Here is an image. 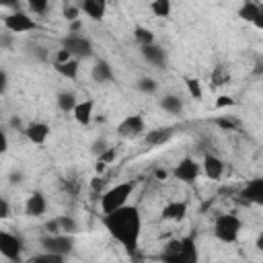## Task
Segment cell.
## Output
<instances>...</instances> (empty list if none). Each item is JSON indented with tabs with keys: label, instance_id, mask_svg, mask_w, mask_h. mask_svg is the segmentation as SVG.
I'll return each instance as SVG.
<instances>
[{
	"label": "cell",
	"instance_id": "50",
	"mask_svg": "<svg viewBox=\"0 0 263 263\" xmlns=\"http://www.w3.org/2000/svg\"><path fill=\"white\" fill-rule=\"evenodd\" d=\"M105 166H107L105 162H101V160H97V166H95V171H97V175H101V173L105 171Z\"/></svg>",
	"mask_w": 263,
	"mask_h": 263
},
{
	"label": "cell",
	"instance_id": "11",
	"mask_svg": "<svg viewBox=\"0 0 263 263\" xmlns=\"http://www.w3.org/2000/svg\"><path fill=\"white\" fill-rule=\"evenodd\" d=\"M238 16L247 23H253L257 29H263V10L257 0H245L238 8Z\"/></svg>",
	"mask_w": 263,
	"mask_h": 263
},
{
	"label": "cell",
	"instance_id": "37",
	"mask_svg": "<svg viewBox=\"0 0 263 263\" xmlns=\"http://www.w3.org/2000/svg\"><path fill=\"white\" fill-rule=\"evenodd\" d=\"M10 45H12V33H10V31L0 33V47H2V49H8Z\"/></svg>",
	"mask_w": 263,
	"mask_h": 263
},
{
	"label": "cell",
	"instance_id": "27",
	"mask_svg": "<svg viewBox=\"0 0 263 263\" xmlns=\"http://www.w3.org/2000/svg\"><path fill=\"white\" fill-rule=\"evenodd\" d=\"M185 86H187V92H189L191 99H195V101H201V99H203V88H201L199 78L187 76V78H185Z\"/></svg>",
	"mask_w": 263,
	"mask_h": 263
},
{
	"label": "cell",
	"instance_id": "47",
	"mask_svg": "<svg viewBox=\"0 0 263 263\" xmlns=\"http://www.w3.org/2000/svg\"><path fill=\"white\" fill-rule=\"evenodd\" d=\"M16 4H18V0H0V6H4V8H12Z\"/></svg>",
	"mask_w": 263,
	"mask_h": 263
},
{
	"label": "cell",
	"instance_id": "12",
	"mask_svg": "<svg viewBox=\"0 0 263 263\" xmlns=\"http://www.w3.org/2000/svg\"><path fill=\"white\" fill-rule=\"evenodd\" d=\"M23 134H25V138H27L31 144L41 146V144L47 142V138H49V134H51V127H49L45 121H31L29 125H25Z\"/></svg>",
	"mask_w": 263,
	"mask_h": 263
},
{
	"label": "cell",
	"instance_id": "39",
	"mask_svg": "<svg viewBox=\"0 0 263 263\" xmlns=\"http://www.w3.org/2000/svg\"><path fill=\"white\" fill-rule=\"evenodd\" d=\"M72 55H70V51L68 49H64V47H60L58 51H55V58H53V64H60V62H66V60H70Z\"/></svg>",
	"mask_w": 263,
	"mask_h": 263
},
{
	"label": "cell",
	"instance_id": "48",
	"mask_svg": "<svg viewBox=\"0 0 263 263\" xmlns=\"http://www.w3.org/2000/svg\"><path fill=\"white\" fill-rule=\"evenodd\" d=\"M101 185H103V179H101V177H92L90 187H92V189H101Z\"/></svg>",
	"mask_w": 263,
	"mask_h": 263
},
{
	"label": "cell",
	"instance_id": "42",
	"mask_svg": "<svg viewBox=\"0 0 263 263\" xmlns=\"http://www.w3.org/2000/svg\"><path fill=\"white\" fill-rule=\"evenodd\" d=\"M6 150H8V138H6V134L0 129V156L6 154Z\"/></svg>",
	"mask_w": 263,
	"mask_h": 263
},
{
	"label": "cell",
	"instance_id": "25",
	"mask_svg": "<svg viewBox=\"0 0 263 263\" xmlns=\"http://www.w3.org/2000/svg\"><path fill=\"white\" fill-rule=\"evenodd\" d=\"M55 103H58V109H60V111H64V113H72V109H74V105H76L78 101H76V95H74V92H70V90H62V92H58Z\"/></svg>",
	"mask_w": 263,
	"mask_h": 263
},
{
	"label": "cell",
	"instance_id": "14",
	"mask_svg": "<svg viewBox=\"0 0 263 263\" xmlns=\"http://www.w3.org/2000/svg\"><path fill=\"white\" fill-rule=\"evenodd\" d=\"M140 53H142V58H144L150 66H154V68H162V66L166 64V53H164V49H162L160 45H156V43L140 45Z\"/></svg>",
	"mask_w": 263,
	"mask_h": 263
},
{
	"label": "cell",
	"instance_id": "35",
	"mask_svg": "<svg viewBox=\"0 0 263 263\" xmlns=\"http://www.w3.org/2000/svg\"><path fill=\"white\" fill-rule=\"evenodd\" d=\"M236 105V101L230 97V95H220L218 99H216V109H230V107H234Z\"/></svg>",
	"mask_w": 263,
	"mask_h": 263
},
{
	"label": "cell",
	"instance_id": "31",
	"mask_svg": "<svg viewBox=\"0 0 263 263\" xmlns=\"http://www.w3.org/2000/svg\"><path fill=\"white\" fill-rule=\"evenodd\" d=\"M31 261H35V263H60V261H64V255H58V253L45 251V253H41V255L31 257Z\"/></svg>",
	"mask_w": 263,
	"mask_h": 263
},
{
	"label": "cell",
	"instance_id": "33",
	"mask_svg": "<svg viewBox=\"0 0 263 263\" xmlns=\"http://www.w3.org/2000/svg\"><path fill=\"white\" fill-rule=\"evenodd\" d=\"M49 6V0H27V8L33 12V14H43Z\"/></svg>",
	"mask_w": 263,
	"mask_h": 263
},
{
	"label": "cell",
	"instance_id": "43",
	"mask_svg": "<svg viewBox=\"0 0 263 263\" xmlns=\"http://www.w3.org/2000/svg\"><path fill=\"white\" fill-rule=\"evenodd\" d=\"M105 148H107V142H105V140H99V142H95V144H92V152H95L97 156H99Z\"/></svg>",
	"mask_w": 263,
	"mask_h": 263
},
{
	"label": "cell",
	"instance_id": "19",
	"mask_svg": "<svg viewBox=\"0 0 263 263\" xmlns=\"http://www.w3.org/2000/svg\"><path fill=\"white\" fill-rule=\"evenodd\" d=\"M80 10L92 18V21H101L107 12V0H82L80 2Z\"/></svg>",
	"mask_w": 263,
	"mask_h": 263
},
{
	"label": "cell",
	"instance_id": "22",
	"mask_svg": "<svg viewBox=\"0 0 263 263\" xmlns=\"http://www.w3.org/2000/svg\"><path fill=\"white\" fill-rule=\"evenodd\" d=\"M53 70H55L60 76H64V78H68V80H74V78L78 76V70H80V60L70 58V60H66V62L53 64Z\"/></svg>",
	"mask_w": 263,
	"mask_h": 263
},
{
	"label": "cell",
	"instance_id": "40",
	"mask_svg": "<svg viewBox=\"0 0 263 263\" xmlns=\"http://www.w3.org/2000/svg\"><path fill=\"white\" fill-rule=\"evenodd\" d=\"M6 88H8V74H6V70L0 68V97L6 92Z\"/></svg>",
	"mask_w": 263,
	"mask_h": 263
},
{
	"label": "cell",
	"instance_id": "20",
	"mask_svg": "<svg viewBox=\"0 0 263 263\" xmlns=\"http://www.w3.org/2000/svg\"><path fill=\"white\" fill-rule=\"evenodd\" d=\"M187 216V203L185 201H168L162 208V218L164 220H173V222H181Z\"/></svg>",
	"mask_w": 263,
	"mask_h": 263
},
{
	"label": "cell",
	"instance_id": "26",
	"mask_svg": "<svg viewBox=\"0 0 263 263\" xmlns=\"http://www.w3.org/2000/svg\"><path fill=\"white\" fill-rule=\"evenodd\" d=\"M150 10H152L154 16L166 18V16H171V12H173V2H171V0H152V2H150Z\"/></svg>",
	"mask_w": 263,
	"mask_h": 263
},
{
	"label": "cell",
	"instance_id": "41",
	"mask_svg": "<svg viewBox=\"0 0 263 263\" xmlns=\"http://www.w3.org/2000/svg\"><path fill=\"white\" fill-rule=\"evenodd\" d=\"M45 232H49V234H55V232H60V226H58V218H53V220H49V222H45Z\"/></svg>",
	"mask_w": 263,
	"mask_h": 263
},
{
	"label": "cell",
	"instance_id": "10",
	"mask_svg": "<svg viewBox=\"0 0 263 263\" xmlns=\"http://www.w3.org/2000/svg\"><path fill=\"white\" fill-rule=\"evenodd\" d=\"M146 132V123H144V117L134 113V115H127L119 125H117V134L125 140H136L140 136H144Z\"/></svg>",
	"mask_w": 263,
	"mask_h": 263
},
{
	"label": "cell",
	"instance_id": "18",
	"mask_svg": "<svg viewBox=\"0 0 263 263\" xmlns=\"http://www.w3.org/2000/svg\"><path fill=\"white\" fill-rule=\"evenodd\" d=\"M175 136V129L168 127V125H160V127H154V129H148L144 134V140L148 146H162L166 144L171 138Z\"/></svg>",
	"mask_w": 263,
	"mask_h": 263
},
{
	"label": "cell",
	"instance_id": "23",
	"mask_svg": "<svg viewBox=\"0 0 263 263\" xmlns=\"http://www.w3.org/2000/svg\"><path fill=\"white\" fill-rule=\"evenodd\" d=\"M230 82V72L226 66H216L212 70V76H210V84L212 88H220V86H226Z\"/></svg>",
	"mask_w": 263,
	"mask_h": 263
},
{
	"label": "cell",
	"instance_id": "5",
	"mask_svg": "<svg viewBox=\"0 0 263 263\" xmlns=\"http://www.w3.org/2000/svg\"><path fill=\"white\" fill-rule=\"evenodd\" d=\"M39 245L45 249V251H51V253H58V255H70L72 249H74V234H66V232H55V234H49L45 232L41 238H39Z\"/></svg>",
	"mask_w": 263,
	"mask_h": 263
},
{
	"label": "cell",
	"instance_id": "36",
	"mask_svg": "<svg viewBox=\"0 0 263 263\" xmlns=\"http://www.w3.org/2000/svg\"><path fill=\"white\" fill-rule=\"evenodd\" d=\"M115 158H117V152H115V148H111V146H107V148L99 154V160L105 162V164H111Z\"/></svg>",
	"mask_w": 263,
	"mask_h": 263
},
{
	"label": "cell",
	"instance_id": "30",
	"mask_svg": "<svg viewBox=\"0 0 263 263\" xmlns=\"http://www.w3.org/2000/svg\"><path fill=\"white\" fill-rule=\"evenodd\" d=\"M134 39L140 43V45H148V43H154V33L146 27H136L134 29Z\"/></svg>",
	"mask_w": 263,
	"mask_h": 263
},
{
	"label": "cell",
	"instance_id": "3",
	"mask_svg": "<svg viewBox=\"0 0 263 263\" xmlns=\"http://www.w3.org/2000/svg\"><path fill=\"white\" fill-rule=\"evenodd\" d=\"M136 185L132 181H123V183H115L113 187H109L103 195H101V212L103 214H109L121 205L127 203V199L132 197Z\"/></svg>",
	"mask_w": 263,
	"mask_h": 263
},
{
	"label": "cell",
	"instance_id": "34",
	"mask_svg": "<svg viewBox=\"0 0 263 263\" xmlns=\"http://www.w3.org/2000/svg\"><path fill=\"white\" fill-rule=\"evenodd\" d=\"M64 18H66L68 23L80 18V6H76V4H66V6H64Z\"/></svg>",
	"mask_w": 263,
	"mask_h": 263
},
{
	"label": "cell",
	"instance_id": "49",
	"mask_svg": "<svg viewBox=\"0 0 263 263\" xmlns=\"http://www.w3.org/2000/svg\"><path fill=\"white\" fill-rule=\"evenodd\" d=\"M23 181V175L21 173H12L10 175V183H21Z\"/></svg>",
	"mask_w": 263,
	"mask_h": 263
},
{
	"label": "cell",
	"instance_id": "1",
	"mask_svg": "<svg viewBox=\"0 0 263 263\" xmlns=\"http://www.w3.org/2000/svg\"><path fill=\"white\" fill-rule=\"evenodd\" d=\"M103 226L125 249L136 251L142 234V214L136 205H121L109 214H103Z\"/></svg>",
	"mask_w": 263,
	"mask_h": 263
},
{
	"label": "cell",
	"instance_id": "16",
	"mask_svg": "<svg viewBox=\"0 0 263 263\" xmlns=\"http://www.w3.org/2000/svg\"><path fill=\"white\" fill-rule=\"evenodd\" d=\"M47 210V199L41 191H33L25 201V214L31 218H41Z\"/></svg>",
	"mask_w": 263,
	"mask_h": 263
},
{
	"label": "cell",
	"instance_id": "15",
	"mask_svg": "<svg viewBox=\"0 0 263 263\" xmlns=\"http://www.w3.org/2000/svg\"><path fill=\"white\" fill-rule=\"evenodd\" d=\"M238 197H242V201H247V203L261 205V203H263V179H261V177H257V179L249 181V183H247V187L240 191V195H238Z\"/></svg>",
	"mask_w": 263,
	"mask_h": 263
},
{
	"label": "cell",
	"instance_id": "29",
	"mask_svg": "<svg viewBox=\"0 0 263 263\" xmlns=\"http://www.w3.org/2000/svg\"><path fill=\"white\" fill-rule=\"evenodd\" d=\"M136 88H138L140 92H144V95H154V92L158 90V82H156L152 76H142V78H138Z\"/></svg>",
	"mask_w": 263,
	"mask_h": 263
},
{
	"label": "cell",
	"instance_id": "21",
	"mask_svg": "<svg viewBox=\"0 0 263 263\" xmlns=\"http://www.w3.org/2000/svg\"><path fill=\"white\" fill-rule=\"evenodd\" d=\"M90 76H92L95 82L105 84V82L113 80V70H111L109 62H105V60H97L95 66H92V70H90Z\"/></svg>",
	"mask_w": 263,
	"mask_h": 263
},
{
	"label": "cell",
	"instance_id": "17",
	"mask_svg": "<svg viewBox=\"0 0 263 263\" xmlns=\"http://www.w3.org/2000/svg\"><path fill=\"white\" fill-rule=\"evenodd\" d=\"M72 115L76 119V123L80 125H88L92 121V115H95V101L92 99H84V101H78L72 109Z\"/></svg>",
	"mask_w": 263,
	"mask_h": 263
},
{
	"label": "cell",
	"instance_id": "45",
	"mask_svg": "<svg viewBox=\"0 0 263 263\" xmlns=\"http://www.w3.org/2000/svg\"><path fill=\"white\" fill-rule=\"evenodd\" d=\"M80 27H82V21H80V18H76V21H72V23H70V31H68V33H78V31H80Z\"/></svg>",
	"mask_w": 263,
	"mask_h": 263
},
{
	"label": "cell",
	"instance_id": "6",
	"mask_svg": "<svg viewBox=\"0 0 263 263\" xmlns=\"http://www.w3.org/2000/svg\"><path fill=\"white\" fill-rule=\"evenodd\" d=\"M62 47L68 49L70 55L76 58V60H86V58L92 55V43L86 37L78 35V33H68L62 39Z\"/></svg>",
	"mask_w": 263,
	"mask_h": 263
},
{
	"label": "cell",
	"instance_id": "4",
	"mask_svg": "<svg viewBox=\"0 0 263 263\" xmlns=\"http://www.w3.org/2000/svg\"><path fill=\"white\" fill-rule=\"evenodd\" d=\"M240 230H242V222L236 214H220L214 220V236L224 245L236 242Z\"/></svg>",
	"mask_w": 263,
	"mask_h": 263
},
{
	"label": "cell",
	"instance_id": "2",
	"mask_svg": "<svg viewBox=\"0 0 263 263\" xmlns=\"http://www.w3.org/2000/svg\"><path fill=\"white\" fill-rule=\"evenodd\" d=\"M162 259L164 261H173V263H193L197 259V247H195V240L191 236H185V238H177V240H171L162 253Z\"/></svg>",
	"mask_w": 263,
	"mask_h": 263
},
{
	"label": "cell",
	"instance_id": "8",
	"mask_svg": "<svg viewBox=\"0 0 263 263\" xmlns=\"http://www.w3.org/2000/svg\"><path fill=\"white\" fill-rule=\"evenodd\" d=\"M199 173H201V166H199V162L193 160L191 156L181 158V160L175 164V168L171 171V175H173L177 181H181V183H195L197 177H199Z\"/></svg>",
	"mask_w": 263,
	"mask_h": 263
},
{
	"label": "cell",
	"instance_id": "46",
	"mask_svg": "<svg viewBox=\"0 0 263 263\" xmlns=\"http://www.w3.org/2000/svg\"><path fill=\"white\" fill-rule=\"evenodd\" d=\"M10 127H14V129H25L18 117H12V119H10Z\"/></svg>",
	"mask_w": 263,
	"mask_h": 263
},
{
	"label": "cell",
	"instance_id": "38",
	"mask_svg": "<svg viewBox=\"0 0 263 263\" xmlns=\"http://www.w3.org/2000/svg\"><path fill=\"white\" fill-rule=\"evenodd\" d=\"M6 218H10V203L4 197H0V220H6Z\"/></svg>",
	"mask_w": 263,
	"mask_h": 263
},
{
	"label": "cell",
	"instance_id": "7",
	"mask_svg": "<svg viewBox=\"0 0 263 263\" xmlns=\"http://www.w3.org/2000/svg\"><path fill=\"white\" fill-rule=\"evenodd\" d=\"M4 29L10 31L12 35H14V33L18 35V33L35 31V29H37V23H35V18L29 16L27 12H23V10H14V12H10V14L4 16Z\"/></svg>",
	"mask_w": 263,
	"mask_h": 263
},
{
	"label": "cell",
	"instance_id": "32",
	"mask_svg": "<svg viewBox=\"0 0 263 263\" xmlns=\"http://www.w3.org/2000/svg\"><path fill=\"white\" fill-rule=\"evenodd\" d=\"M216 125L222 127V129H226V132H230V129H236L240 123H238V119H234L230 115H224V117H218L216 119Z\"/></svg>",
	"mask_w": 263,
	"mask_h": 263
},
{
	"label": "cell",
	"instance_id": "24",
	"mask_svg": "<svg viewBox=\"0 0 263 263\" xmlns=\"http://www.w3.org/2000/svg\"><path fill=\"white\" fill-rule=\"evenodd\" d=\"M160 107H162L166 113H171V115L183 113V101H181V97H177V95H166V97H162V99H160Z\"/></svg>",
	"mask_w": 263,
	"mask_h": 263
},
{
	"label": "cell",
	"instance_id": "9",
	"mask_svg": "<svg viewBox=\"0 0 263 263\" xmlns=\"http://www.w3.org/2000/svg\"><path fill=\"white\" fill-rule=\"evenodd\" d=\"M0 255L8 261H18L23 255V240L6 230H0Z\"/></svg>",
	"mask_w": 263,
	"mask_h": 263
},
{
	"label": "cell",
	"instance_id": "13",
	"mask_svg": "<svg viewBox=\"0 0 263 263\" xmlns=\"http://www.w3.org/2000/svg\"><path fill=\"white\" fill-rule=\"evenodd\" d=\"M199 166H201L203 175H205L210 181H218V179H222V175H224V160H222L220 156L212 154V152H208V154L203 156V160H201Z\"/></svg>",
	"mask_w": 263,
	"mask_h": 263
},
{
	"label": "cell",
	"instance_id": "28",
	"mask_svg": "<svg viewBox=\"0 0 263 263\" xmlns=\"http://www.w3.org/2000/svg\"><path fill=\"white\" fill-rule=\"evenodd\" d=\"M58 226H60V232H66V234H76L78 232V222L76 218L64 214V216H58Z\"/></svg>",
	"mask_w": 263,
	"mask_h": 263
},
{
	"label": "cell",
	"instance_id": "44",
	"mask_svg": "<svg viewBox=\"0 0 263 263\" xmlns=\"http://www.w3.org/2000/svg\"><path fill=\"white\" fill-rule=\"evenodd\" d=\"M168 175H171V173H168L166 168H156V171H154V177H156L158 181H164Z\"/></svg>",
	"mask_w": 263,
	"mask_h": 263
}]
</instances>
